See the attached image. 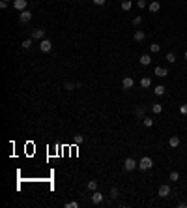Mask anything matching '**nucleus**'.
I'll list each match as a JSON object with an SVG mask.
<instances>
[{
  "mask_svg": "<svg viewBox=\"0 0 187 208\" xmlns=\"http://www.w3.org/2000/svg\"><path fill=\"white\" fill-rule=\"evenodd\" d=\"M152 167H154V161H152V157H148V156H144L140 161H138V169L140 171H148Z\"/></svg>",
  "mask_w": 187,
  "mask_h": 208,
  "instance_id": "nucleus-1",
  "label": "nucleus"
},
{
  "mask_svg": "<svg viewBox=\"0 0 187 208\" xmlns=\"http://www.w3.org/2000/svg\"><path fill=\"white\" fill-rule=\"evenodd\" d=\"M137 167H138V163L135 161V159H133V157H127V159H126V161H123V169H126L127 172H131V171H135Z\"/></svg>",
  "mask_w": 187,
  "mask_h": 208,
  "instance_id": "nucleus-2",
  "label": "nucleus"
},
{
  "mask_svg": "<svg viewBox=\"0 0 187 208\" xmlns=\"http://www.w3.org/2000/svg\"><path fill=\"white\" fill-rule=\"evenodd\" d=\"M51 49H52L51 39H41V41H39V51H41V53H49Z\"/></svg>",
  "mask_w": 187,
  "mask_h": 208,
  "instance_id": "nucleus-3",
  "label": "nucleus"
},
{
  "mask_svg": "<svg viewBox=\"0 0 187 208\" xmlns=\"http://www.w3.org/2000/svg\"><path fill=\"white\" fill-rule=\"evenodd\" d=\"M30 19H32V13H30L28 10H24V11H21V13H19V21H21L23 25L30 23Z\"/></svg>",
  "mask_w": 187,
  "mask_h": 208,
  "instance_id": "nucleus-4",
  "label": "nucleus"
},
{
  "mask_svg": "<svg viewBox=\"0 0 187 208\" xmlns=\"http://www.w3.org/2000/svg\"><path fill=\"white\" fill-rule=\"evenodd\" d=\"M32 39H45V30L43 28H36V30H32V36H30Z\"/></svg>",
  "mask_w": 187,
  "mask_h": 208,
  "instance_id": "nucleus-5",
  "label": "nucleus"
},
{
  "mask_svg": "<svg viewBox=\"0 0 187 208\" xmlns=\"http://www.w3.org/2000/svg\"><path fill=\"white\" fill-rule=\"evenodd\" d=\"M26 4H28V0H13V8L19 10V11H24Z\"/></svg>",
  "mask_w": 187,
  "mask_h": 208,
  "instance_id": "nucleus-6",
  "label": "nucleus"
},
{
  "mask_svg": "<svg viewBox=\"0 0 187 208\" xmlns=\"http://www.w3.org/2000/svg\"><path fill=\"white\" fill-rule=\"evenodd\" d=\"M159 195H161V197H169L170 195V186H167V184H161V186H159Z\"/></svg>",
  "mask_w": 187,
  "mask_h": 208,
  "instance_id": "nucleus-7",
  "label": "nucleus"
},
{
  "mask_svg": "<svg viewBox=\"0 0 187 208\" xmlns=\"http://www.w3.org/2000/svg\"><path fill=\"white\" fill-rule=\"evenodd\" d=\"M133 85H135V82H133V79H131V77H126V79L122 81V88L123 90H131V88H133Z\"/></svg>",
  "mask_w": 187,
  "mask_h": 208,
  "instance_id": "nucleus-8",
  "label": "nucleus"
},
{
  "mask_svg": "<svg viewBox=\"0 0 187 208\" xmlns=\"http://www.w3.org/2000/svg\"><path fill=\"white\" fill-rule=\"evenodd\" d=\"M92 203H94V204H101V203H103V195H101L99 191H94V193H92Z\"/></svg>",
  "mask_w": 187,
  "mask_h": 208,
  "instance_id": "nucleus-9",
  "label": "nucleus"
},
{
  "mask_svg": "<svg viewBox=\"0 0 187 208\" xmlns=\"http://www.w3.org/2000/svg\"><path fill=\"white\" fill-rule=\"evenodd\" d=\"M155 75H157V77H167V75H169V69L157 66V68H155Z\"/></svg>",
  "mask_w": 187,
  "mask_h": 208,
  "instance_id": "nucleus-10",
  "label": "nucleus"
},
{
  "mask_svg": "<svg viewBox=\"0 0 187 208\" xmlns=\"http://www.w3.org/2000/svg\"><path fill=\"white\" fill-rule=\"evenodd\" d=\"M148 10H150L152 13H157L159 10H161V4H159V2H157V0H154V2H152V4L148 6Z\"/></svg>",
  "mask_w": 187,
  "mask_h": 208,
  "instance_id": "nucleus-11",
  "label": "nucleus"
},
{
  "mask_svg": "<svg viewBox=\"0 0 187 208\" xmlns=\"http://www.w3.org/2000/svg\"><path fill=\"white\" fill-rule=\"evenodd\" d=\"M169 144H170L172 148H178V146H180V137H178V135H172V137L169 139Z\"/></svg>",
  "mask_w": 187,
  "mask_h": 208,
  "instance_id": "nucleus-12",
  "label": "nucleus"
},
{
  "mask_svg": "<svg viewBox=\"0 0 187 208\" xmlns=\"http://www.w3.org/2000/svg\"><path fill=\"white\" fill-rule=\"evenodd\" d=\"M138 62H140L142 66H150V64H152V58L148 56V54H142V56H140V60H138Z\"/></svg>",
  "mask_w": 187,
  "mask_h": 208,
  "instance_id": "nucleus-13",
  "label": "nucleus"
},
{
  "mask_svg": "<svg viewBox=\"0 0 187 208\" xmlns=\"http://www.w3.org/2000/svg\"><path fill=\"white\" fill-rule=\"evenodd\" d=\"M86 189H90V191H95V189H98V180H90V182L86 184Z\"/></svg>",
  "mask_w": 187,
  "mask_h": 208,
  "instance_id": "nucleus-14",
  "label": "nucleus"
},
{
  "mask_svg": "<svg viewBox=\"0 0 187 208\" xmlns=\"http://www.w3.org/2000/svg\"><path fill=\"white\" fill-rule=\"evenodd\" d=\"M133 38H135V41H142L144 38H146V34H144V30H137Z\"/></svg>",
  "mask_w": 187,
  "mask_h": 208,
  "instance_id": "nucleus-15",
  "label": "nucleus"
},
{
  "mask_svg": "<svg viewBox=\"0 0 187 208\" xmlns=\"http://www.w3.org/2000/svg\"><path fill=\"white\" fill-rule=\"evenodd\" d=\"M131 6H133V2H131V0H123V2H122V10H123V11H129Z\"/></svg>",
  "mask_w": 187,
  "mask_h": 208,
  "instance_id": "nucleus-16",
  "label": "nucleus"
},
{
  "mask_svg": "<svg viewBox=\"0 0 187 208\" xmlns=\"http://www.w3.org/2000/svg\"><path fill=\"white\" fill-rule=\"evenodd\" d=\"M152 111H154L155 114H161V111H163V105H159V103H152Z\"/></svg>",
  "mask_w": 187,
  "mask_h": 208,
  "instance_id": "nucleus-17",
  "label": "nucleus"
},
{
  "mask_svg": "<svg viewBox=\"0 0 187 208\" xmlns=\"http://www.w3.org/2000/svg\"><path fill=\"white\" fill-rule=\"evenodd\" d=\"M165 90H167V88H165L163 85H159V86L154 88V92H155V96H163V94H165Z\"/></svg>",
  "mask_w": 187,
  "mask_h": 208,
  "instance_id": "nucleus-18",
  "label": "nucleus"
},
{
  "mask_svg": "<svg viewBox=\"0 0 187 208\" xmlns=\"http://www.w3.org/2000/svg\"><path fill=\"white\" fill-rule=\"evenodd\" d=\"M150 85H152L150 77H142V79H140V86H142V88H148Z\"/></svg>",
  "mask_w": 187,
  "mask_h": 208,
  "instance_id": "nucleus-19",
  "label": "nucleus"
},
{
  "mask_svg": "<svg viewBox=\"0 0 187 208\" xmlns=\"http://www.w3.org/2000/svg\"><path fill=\"white\" fill-rule=\"evenodd\" d=\"M142 124H144L146 128H152V126H154V120L148 118V116H144V118H142Z\"/></svg>",
  "mask_w": 187,
  "mask_h": 208,
  "instance_id": "nucleus-20",
  "label": "nucleus"
},
{
  "mask_svg": "<svg viewBox=\"0 0 187 208\" xmlns=\"http://www.w3.org/2000/svg\"><path fill=\"white\" fill-rule=\"evenodd\" d=\"M159 49H161V45H159V43H152L150 45V51L152 53H159Z\"/></svg>",
  "mask_w": 187,
  "mask_h": 208,
  "instance_id": "nucleus-21",
  "label": "nucleus"
},
{
  "mask_svg": "<svg viewBox=\"0 0 187 208\" xmlns=\"http://www.w3.org/2000/svg\"><path fill=\"white\" fill-rule=\"evenodd\" d=\"M167 62L174 64V62H176V54H174V53H169V54H167Z\"/></svg>",
  "mask_w": 187,
  "mask_h": 208,
  "instance_id": "nucleus-22",
  "label": "nucleus"
},
{
  "mask_svg": "<svg viewBox=\"0 0 187 208\" xmlns=\"http://www.w3.org/2000/svg\"><path fill=\"white\" fill-rule=\"evenodd\" d=\"M64 88H66V90H73V88H77V85H75V82H69V81H67V82H64Z\"/></svg>",
  "mask_w": 187,
  "mask_h": 208,
  "instance_id": "nucleus-23",
  "label": "nucleus"
},
{
  "mask_svg": "<svg viewBox=\"0 0 187 208\" xmlns=\"http://www.w3.org/2000/svg\"><path fill=\"white\" fill-rule=\"evenodd\" d=\"M30 47H32V38L23 41V49H30Z\"/></svg>",
  "mask_w": 187,
  "mask_h": 208,
  "instance_id": "nucleus-24",
  "label": "nucleus"
},
{
  "mask_svg": "<svg viewBox=\"0 0 187 208\" xmlns=\"http://www.w3.org/2000/svg\"><path fill=\"white\" fill-rule=\"evenodd\" d=\"M170 180H172V182H178V180H180V175H178L176 171H172V172H170Z\"/></svg>",
  "mask_w": 187,
  "mask_h": 208,
  "instance_id": "nucleus-25",
  "label": "nucleus"
},
{
  "mask_svg": "<svg viewBox=\"0 0 187 208\" xmlns=\"http://www.w3.org/2000/svg\"><path fill=\"white\" fill-rule=\"evenodd\" d=\"M135 114L138 116V118H144V109H142V107H138V109L135 111Z\"/></svg>",
  "mask_w": 187,
  "mask_h": 208,
  "instance_id": "nucleus-26",
  "label": "nucleus"
},
{
  "mask_svg": "<svg viewBox=\"0 0 187 208\" xmlns=\"http://www.w3.org/2000/svg\"><path fill=\"white\" fill-rule=\"evenodd\" d=\"M137 6L140 10H144V8H146V0H137Z\"/></svg>",
  "mask_w": 187,
  "mask_h": 208,
  "instance_id": "nucleus-27",
  "label": "nucleus"
},
{
  "mask_svg": "<svg viewBox=\"0 0 187 208\" xmlns=\"http://www.w3.org/2000/svg\"><path fill=\"white\" fill-rule=\"evenodd\" d=\"M67 208H79V203H75V201H71V203H66Z\"/></svg>",
  "mask_w": 187,
  "mask_h": 208,
  "instance_id": "nucleus-28",
  "label": "nucleus"
},
{
  "mask_svg": "<svg viewBox=\"0 0 187 208\" xmlns=\"http://www.w3.org/2000/svg\"><path fill=\"white\" fill-rule=\"evenodd\" d=\"M110 197H112V199H116V197H118V189H116V188H112V189H110Z\"/></svg>",
  "mask_w": 187,
  "mask_h": 208,
  "instance_id": "nucleus-29",
  "label": "nucleus"
},
{
  "mask_svg": "<svg viewBox=\"0 0 187 208\" xmlns=\"http://www.w3.org/2000/svg\"><path fill=\"white\" fill-rule=\"evenodd\" d=\"M82 141H84V137H82V135H75V143H77V144H81Z\"/></svg>",
  "mask_w": 187,
  "mask_h": 208,
  "instance_id": "nucleus-30",
  "label": "nucleus"
},
{
  "mask_svg": "<svg viewBox=\"0 0 187 208\" xmlns=\"http://www.w3.org/2000/svg\"><path fill=\"white\" fill-rule=\"evenodd\" d=\"M140 23H142V19H140V17H133V25H135V26H138Z\"/></svg>",
  "mask_w": 187,
  "mask_h": 208,
  "instance_id": "nucleus-31",
  "label": "nucleus"
},
{
  "mask_svg": "<svg viewBox=\"0 0 187 208\" xmlns=\"http://www.w3.org/2000/svg\"><path fill=\"white\" fill-rule=\"evenodd\" d=\"M8 4H10L8 0H0V8H4V10H6V8H8Z\"/></svg>",
  "mask_w": 187,
  "mask_h": 208,
  "instance_id": "nucleus-32",
  "label": "nucleus"
},
{
  "mask_svg": "<svg viewBox=\"0 0 187 208\" xmlns=\"http://www.w3.org/2000/svg\"><path fill=\"white\" fill-rule=\"evenodd\" d=\"M180 113H182V114H187V105H182V107H180Z\"/></svg>",
  "mask_w": 187,
  "mask_h": 208,
  "instance_id": "nucleus-33",
  "label": "nucleus"
},
{
  "mask_svg": "<svg viewBox=\"0 0 187 208\" xmlns=\"http://www.w3.org/2000/svg\"><path fill=\"white\" fill-rule=\"evenodd\" d=\"M105 2H107V0H94V4H95V6H103Z\"/></svg>",
  "mask_w": 187,
  "mask_h": 208,
  "instance_id": "nucleus-34",
  "label": "nucleus"
},
{
  "mask_svg": "<svg viewBox=\"0 0 187 208\" xmlns=\"http://www.w3.org/2000/svg\"><path fill=\"white\" fill-rule=\"evenodd\" d=\"M185 60H187V51H185Z\"/></svg>",
  "mask_w": 187,
  "mask_h": 208,
  "instance_id": "nucleus-35",
  "label": "nucleus"
}]
</instances>
